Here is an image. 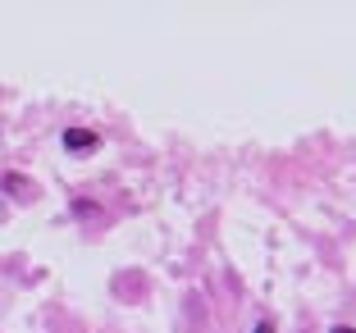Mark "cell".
<instances>
[{"label": "cell", "instance_id": "6da1fadb", "mask_svg": "<svg viewBox=\"0 0 356 333\" xmlns=\"http://www.w3.org/2000/svg\"><path fill=\"white\" fill-rule=\"evenodd\" d=\"M64 151L92 156V151H96V133H87V128H69V133H64Z\"/></svg>", "mask_w": 356, "mask_h": 333}, {"label": "cell", "instance_id": "3957f363", "mask_svg": "<svg viewBox=\"0 0 356 333\" xmlns=\"http://www.w3.org/2000/svg\"><path fill=\"white\" fill-rule=\"evenodd\" d=\"M334 333H356V329H347V324H338V329H334Z\"/></svg>", "mask_w": 356, "mask_h": 333}, {"label": "cell", "instance_id": "7a4b0ae2", "mask_svg": "<svg viewBox=\"0 0 356 333\" xmlns=\"http://www.w3.org/2000/svg\"><path fill=\"white\" fill-rule=\"evenodd\" d=\"M256 333H274V324H256Z\"/></svg>", "mask_w": 356, "mask_h": 333}]
</instances>
